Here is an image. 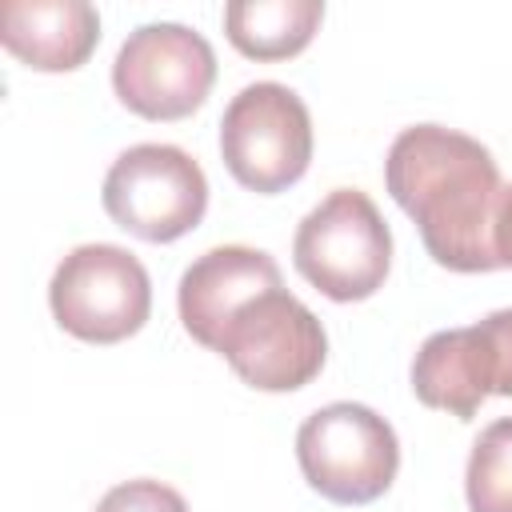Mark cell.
<instances>
[{
    "instance_id": "cell-1",
    "label": "cell",
    "mask_w": 512,
    "mask_h": 512,
    "mask_svg": "<svg viewBox=\"0 0 512 512\" xmlns=\"http://www.w3.org/2000/svg\"><path fill=\"white\" fill-rule=\"evenodd\" d=\"M392 200L416 220L428 256L452 272H496L500 168L492 152L444 124L404 128L384 160Z\"/></svg>"
},
{
    "instance_id": "cell-2",
    "label": "cell",
    "mask_w": 512,
    "mask_h": 512,
    "mask_svg": "<svg viewBox=\"0 0 512 512\" xmlns=\"http://www.w3.org/2000/svg\"><path fill=\"white\" fill-rule=\"evenodd\" d=\"M296 272L336 304L368 300L392 268V232L360 188H332L292 236Z\"/></svg>"
},
{
    "instance_id": "cell-3",
    "label": "cell",
    "mask_w": 512,
    "mask_h": 512,
    "mask_svg": "<svg viewBox=\"0 0 512 512\" xmlns=\"http://www.w3.org/2000/svg\"><path fill=\"white\" fill-rule=\"evenodd\" d=\"M304 480L332 504H372L400 472V440L392 424L356 400L316 408L296 432Z\"/></svg>"
},
{
    "instance_id": "cell-4",
    "label": "cell",
    "mask_w": 512,
    "mask_h": 512,
    "mask_svg": "<svg viewBox=\"0 0 512 512\" xmlns=\"http://www.w3.org/2000/svg\"><path fill=\"white\" fill-rule=\"evenodd\" d=\"M220 156L248 192L276 196L292 188L312 160V116L304 100L276 80L240 88L220 116Z\"/></svg>"
},
{
    "instance_id": "cell-5",
    "label": "cell",
    "mask_w": 512,
    "mask_h": 512,
    "mask_svg": "<svg viewBox=\"0 0 512 512\" xmlns=\"http://www.w3.org/2000/svg\"><path fill=\"white\" fill-rule=\"evenodd\" d=\"M100 200L116 228L148 244H168L204 220L208 180L176 144H132L112 160Z\"/></svg>"
},
{
    "instance_id": "cell-6",
    "label": "cell",
    "mask_w": 512,
    "mask_h": 512,
    "mask_svg": "<svg viewBox=\"0 0 512 512\" xmlns=\"http://www.w3.org/2000/svg\"><path fill=\"white\" fill-rule=\"evenodd\" d=\"M56 324L88 344H116L144 328L152 312V280L120 244L72 248L48 284Z\"/></svg>"
},
{
    "instance_id": "cell-7",
    "label": "cell",
    "mask_w": 512,
    "mask_h": 512,
    "mask_svg": "<svg viewBox=\"0 0 512 512\" xmlns=\"http://www.w3.org/2000/svg\"><path fill=\"white\" fill-rule=\"evenodd\" d=\"M216 352L248 388L296 392L320 376L328 360V336L304 300L272 288L228 320Z\"/></svg>"
},
{
    "instance_id": "cell-8",
    "label": "cell",
    "mask_w": 512,
    "mask_h": 512,
    "mask_svg": "<svg viewBox=\"0 0 512 512\" xmlns=\"http://www.w3.org/2000/svg\"><path fill=\"white\" fill-rule=\"evenodd\" d=\"M216 84V52L188 24H140L116 52L112 88L144 120L192 116Z\"/></svg>"
},
{
    "instance_id": "cell-9",
    "label": "cell",
    "mask_w": 512,
    "mask_h": 512,
    "mask_svg": "<svg viewBox=\"0 0 512 512\" xmlns=\"http://www.w3.org/2000/svg\"><path fill=\"white\" fill-rule=\"evenodd\" d=\"M272 288H280V268L268 252L248 248V244L208 248L180 276V288H176L180 324L196 344L216 352L220 332L228 328V320L248 300L264 296Z\"/></svg>"
},
{
    "instance_id": "cell-10",
    "label": "cell",
    "mask_w": 512,
    "mask_h": 512,
    "mask_svg": "<svg viewBox=\"0 0 512 512\" xmlns=\"http://www.w3.org/2000/svg\"><path fill=\"white\" fill-rule=\"evenodd\" d=\"M0 40L36 72H72L100 44V16L88 0H8Z\"/></svg>"
},
{
    "instance_id": "cell-11",
    "label": "cell",
    "mask_w": 512,
    "mask_h": 512,
    "mask_svg": "<svg viewBox=\"0 0 512 512\" xmlns=\"http://www.w3.org/2000/svg\"><path fill=\"white\" fill-rule=\"evenodd\" d=\"M412 392L424 408L448 412L456 420H472L488 400V384L480 376L472 328L432 332L412 360Z\"/></svg>"
},
{
    "instance_id": "cell-12",
    "label": "cell",
    "mask_w": 512,
    "mask_h": 512,
    "mask_svg": "<svg viewBox=\"0 0 512 512\" xmlns=\"http://www.w3.org/2000/svg\"><path fill=\"white\" fill-rule=\"evenodd\" d=\"M320 20V0H232L224 8V32L248 60H288L304 52Z\"/></svg>"
},
{
    "instance_id": "cell-13",
    "label": "cell",
    "mask_w": 512,
    "mask_h": 512,
    "mask_svg": "<svg viewBox=\"0 0 512 512\" xmlns=\"http://www.w3.org/2000/svg\"><path fill=\"white\" fill-rule=\"evenodd\" d=\"M468 512H512V416L492 420L468 456Z\"/></svg>"
},
{
    "instance_id": "cell-14",
    "label": "cell",
    "mask_w": 512,
    "mask_h": 512,
    "mask_svg": "<svg viewBox=\"0 0 512 512\" xmlns=\"http://www.w3.org/2000/svg\"><path fill=\"white\" fill-rule=\"evenodd\" d=\"M468 328H472L488 396H512V308L488 312L480 324H468Z\"/></svg>"
},
{
    "instance_id": "cell-15",
    "label": "cell",
    "mask_w": 512,
    "mask_h": 512,
    "mask_svg": "<svg viewBox=\"0 0 512 512\" xmlns=\"http://www.w3.org/2000/svg\"><path fill=\"white\" fill-rule=\"evenodd\" d=\"M96 512H188L184 496L160 480H124L108 488L96 504Z\"/></svg>"
},
{
    "instance_id": "cell-16",
    "label": "cell",
    "mask_w": 512,
    "mask_h": 512,
    "mask_svg": "<svg viewBox=\"0 0 512 512\" xmlns=\"http://www.w3.org/2000/svg\"><path fill=\"white\" fill-rule=\"evenodd\" d=\"M496 256L500 268H512V184L500 192V212H496Z\"/></svg>"
}]
</instances>
